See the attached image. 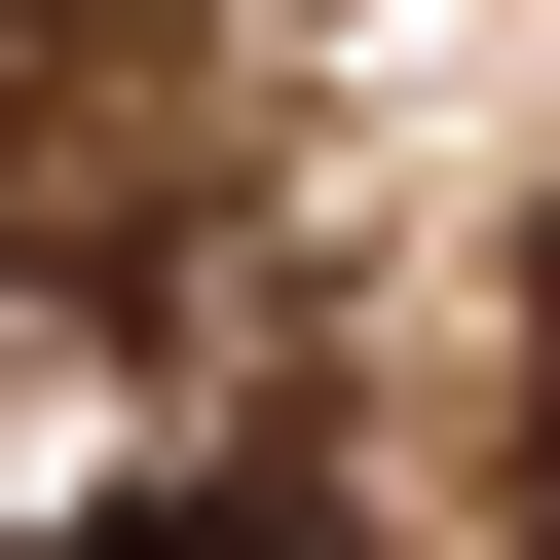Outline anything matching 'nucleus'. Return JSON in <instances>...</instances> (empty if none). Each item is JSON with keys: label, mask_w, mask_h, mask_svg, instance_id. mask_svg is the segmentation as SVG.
I'll return each instance as SVG.
<instances>
[{"label": "nucleus", "mask_w": 560, "mask_h": 560, "mask_svg": "<svg viewBox=\"0 0 560 560\" xmlns=\"http://www.w3.org/2000/svg\"><path fill=\"white\" fill-rule=\"evenodd\" d=\"M113 560H300V523H113Z\"/></svg>", "instance_id": "1"}, {"label": "nucleus", "mask_w": 560, "mask_h": 560, "mask_svg": "<svg viewBox=\"0 0 560 560\" xmlns=\"http://www.w3.org/2000/svg\"><path fill=\"white\" fill-rule=\"evenodd\" d=\"M523 523H560V486H523Z\"/></svg>", "instance_id": "2"}]
</instances>
